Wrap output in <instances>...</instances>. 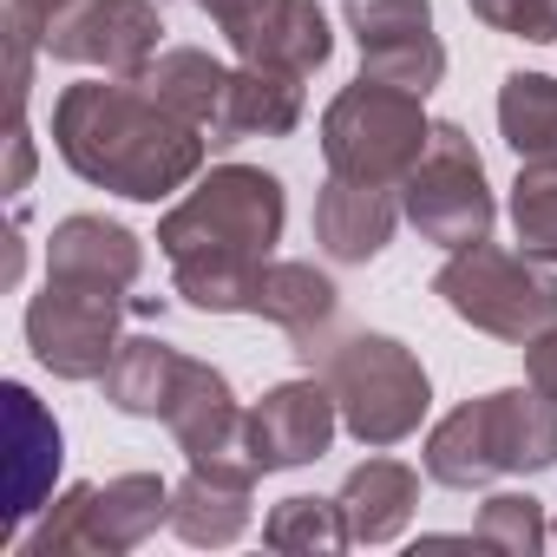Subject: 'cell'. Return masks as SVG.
I'll list each match as a JSON object with an SVG mask.
<instances>
[{"mask_svg": "<svg viewBox=\"0 0 557 557\" xmlns=\"http://www.w3.org/2000/svg\"><path fill=\"white\" fill-rule=\"evenodd\" d=\"M426 479L472 492L511 472H550L557 466V400H544L537 387H498L479 394L466 407H453L433 433H426Z\"/></svg>", "mask_w": 557, "mask_h": 557, "instance_id": "obj_4", "label": "cell"}, {"mask_svg": "<svg viewBox=\"0 0 557 557\" xmlns=\"http://www.w3.org/2000/svg\"><path fill=\"white\" fill-rule=\"evenodd\" d=\"M400 210L440 249H466V243H485L492 236L498 203H492V184H485V158L472 151V138L453 119H433L426 158L400 184Z\"/></svg>", "mask_w": 557, "mask_h": 557, "instance_id": "obj_7", "label": "cell"}, {"mask_svg": "<svg viewBox=\"0 0 557 557\" xmlns=\"http://www.w3.org/2000/svg\"><path fill=\"white\" fill-rule=\"evenodd\" d=\"M544 537H550V524H544V505H537L531 492H492V498L479 505L472 544H485V550H511V557H531V550H544Z\"/></svg>", "mask_w": 557, "mask_h": 557, "instance_id": "obj_27", "label": "cell"}, {"mask_svg": "<svg viewBox=\"0 0 557 557\" xmlns=\"http://www.w3.org/2000/svg\"><path fill=\"white\" fill-rule=\"evenodd\" d=\"M177 374H184V355H177L171 342H158V335H125L99 387H106V400H112L119 413H132V420H164Z\"/></svg>", "mask_w": 557, "mask_h": 557, "instance_id": "obj_23", "label": "cell"}, {"mask_svg": "<svg viewBox=\"0 0 557 557\" xmlns=\"http://www.w3.org/2000/svg\"><path fill=\"white\" fill-rule=\"evenodd\" d=\"M164 426H171V440L190 453V466H203V459H249V453H243V407H236L230 381H223L210 361H190V355H184V374H177V387H171Z\"/></svg>", "mask_w": 557, "mask_h": 557, "instance_id": "obj_15", "label": "cell"}, {"mask_svg": "<svg viewBox=\"0 0 557 557\" xmlns=\"http://www.w3.org/2000/svg\"><path fill=\"white\" fill-rule=\"evenodd\" d=\"M14 164H8V197H21L34 184V138H27V112H14Z\"/></svg>", "mask_w": 557, "mask_h": 557, "instance_id": "obj_31", "label": "cell"}, {"mask_svg": "<svg viewBox=\"0 0 557 557\" xmlns=\"http://www.w3.org/2000/svg\"><path fill=\"white\" fill-rule=\"evenodd\" d=\"M348 34L361 47V73L400 92H433L446 79V47L433 34V0H348Z\"/></svg>", "mask_w": 557, "mask_h": 557, "instance_id": "obj_10", "label": "cell"}, {"mask_svg": "<svg viewBox=\"0 0 557 557\" xmlns=\"http://www.w3.org/2000/svg\"><path fill=\"white\" fill-rule=\"evenodd\" d=\"M138 269H145V243L112 216H66L47 236V275H66V283L132 289Z\"/></svg>", "mask_w": 557, "mask_h": 557, "instance_id": "obj_17", "label": "cell"}, {"mask_svg": "<svg viewBox=\"0 0 557 557\" xmlns=\"http://www.w3.org/2000/svg\"><path fill=\"white\" fill-rule=\"evenodd\" d=\"M158 524H171V485L158 472H119L86 498V550H138Z\"/></svg>", "mask_w": 557, "mask_h": 557, "instance_id": "obj_20", "label": "cell"}, {"mask_svg": "<svg viewBox=\"0 0 557 557\" xmlns=\"http://www.w3.org/2000/svg\"><path fill=\"white\" fill-rule=\"evenodd\" d=\"M426 138H433V119H426V99L420 92H400L387 79H355L329 99L322 112V158H329V177H355V184H387L400 190L407 171L426 158Z\"/></svg>", "mask_w": 557, "mask_h": 557, "instance_id": "obj_5", "label": "cell"}, {"mask_svg": "<svg viewBox=\"0 0 557 557\" xmlns=\"http://www.w3.org/2000/svg\"><path fill=\"white\" fill-rule=\"evenodd\" d=\"M511 230L524 243V256L557 269V164H518L511 184Z\"/></svg>", "mask_w": 557, "mask_h": 557, "instance_id": "obj_26", "label": "cell"}, {"mask_svg": "<svg viewBox=\"0 0 557 557\" xmlns=\"http://www.w3.org/2000/svg\"><path fill=\"white\" fill-rule=\"evenodd\" d=\"M283 177H269L262 164H216L158 223V249L171 262L177 296L203 315H249L256 275L283 243Z\"/></svg>", "mask_w": 557, "mask_h": 557, "instance_id": "obj_1", "label": "cell"}, {"mask_svg": "<svg viewBox=\"0 0 557 557\" xmlns=\"http://www.w3.org/2000/svg\"><path fill=\"white\" fill-rule=\"evenodd\" d=\"M400 190L387 184H355V177H329L315 197V243L335 262H374L394 230H400Z\"/></svg>", "mask_w": 557, "mask_h": 557, "instance_id": "obj_16", "label": "cell"}, {"mask_svg": "<svg viewBox=\"0 0 557 557\" xmlns=\"http://www.w3.org/2000/svg\"><path fill=\"white\" fill-rule=\"evenodd\" d=\"M302 125V79L283 66H230V92H223V119L210 132V151L243 145V138H289Z\"/></svg>", "mask_w": 557, "mask_h": 557, "instance_id": "obj_18", "label": "cell"}, {"mask_svg": "<svg viewBox=\"0 0 557 557\" xmlns=\"http://www.w3.org/2000/svg\"><path fill=\"white\" fill-rule=\"evenodd\" d=\"M256 479H262V472H256L249 459H203V466H190V472L171 485V531H177L184 544H197V550L236 544V537L249 531V518H256V505H249Z\"/></svg>", "mask_w": 557, "mask_h": 557, "instance_id": "obj_13", "label": "cell"}, {"mask_svg": "<svg viewBox=\"0 0 557 557\" xmlns=\"http://www.w3.org/2000/svg\"><path fill=\"white\" fill-rule=\"evenodd\" d=\"M86 498H92V485H73V492H60L53 505H40V524L21 537L34 557H53V550H86Z\"/></svg>", "mask_w": 557, "mask_h": 557, "instance_id": "obj_29", "label": "cell"}, {"mask_svg": "<svg viewBox=\"0 0 557 557\" xmlns=\"http://www.w3.org/2000/svg\"><path fill=\"white\" fill-rule=\"evenodd\" d=\"M73 8H79V0H8V14H14V21H27L40 40H47V27H53L60 14H73Z\"/></svg>", "mask_w": 557, "mask_h": 557, "instance_id": "obj_32", "label": "cell"}, {"mask_svg": "<svg viewBox=\"0 0 557 557\" xmlns=\"http://www.w3.org/2000/svg\"><path fill=\"white\" fill-rule=\"evenodd\" d=\"M524 381H531L544 400H557V322L524 342Z\"/></svg>", "mask_w": 557, "mask_h": 557, "instance_id": "obj_30", "label": "cell"}, {"mask_svg": "<svg viewBox=\"0 0 557 557\" xmlns=\"http://www.w3.org/2000/svg\"><path fill=\"white\" fill-rule=\"evenodd\" d=\"M262 544H275V550H348L355 537H348V518H342V505L335 498H283L269 518H262Z\"/></svg>", "mask_w": 557, "mask_h": 557, "instance_id": "obj_25", "label": "cell"}, {"mask_svg": "<svg viewBox=\"0 0 557 557\" xmlns=\"http://www.w3.org/2000/svg\"><path fill=\"white\" fill-rule=\"evenodd\" d=\"M550 537H557V524H550Z\"/></svg>", "mask_w": 557, "mask_h": 557, "instance_id": "obj_33", "label": "cell"}, {"mask_svg": "<svg viewBox=\"0 0 557 557\" xmlns=\"http://www.w3.org/2000/svg\"><path fill=\"white\" fill-rule=\"evenodd\" d=\"M0 400H8V537L0 544H21V524L27 518H40V505H47V492H53V479H60V420L34 400V387H21V381H8L0 387Z\"/></svg>", "mask_w": 557, "mask_h": 557, "instance_id": "obj_14", "label": "cell"}, {"mask_svg": "<svg viewBox=\"0 0 557 557\" xmlns=\"http://www.w3.org/2000/svg\"><path fill=\"white\" fill-rule=\"evenodd\" d=\"M138 86H145L164 112H177L184 125H197V132L210 138V132H216V119H223L230 66H223V60H210L203 47H164V53L138 73Z\"/></svg>", "mask_w": 557, "mask_h": 557, "instance_id": "obj_22", "label": "cell"}, {"mask_svg": "<svg viewBox=\"0 0 557 557\" xmlns=\"http://www.w3.org/2000/svg\"><path fill=\"white\" fill-rule=\"evenodd\" d=\"M433 296L472 322L479 335L492 342H511L524 348L531 335H544L557 322V269L537 262V256H511V249H492L485 243H466V249H446L440 275H433Z\"/></svg>", "mask_w": 557, "mask_h": 557, "instance_id": "obj_6", "label": "cell"}, {"mask_svg": "<svg viewBox=\"0 0 557 557\" xmlns=\"http://www.w3.org/2000/svg\"><path fill=\"white\" fill-rule=\"evenodd\" d=\"M466 8L492 34H511V40H531V47L557 40V0H466Z\"/></svg>", "mask_w": 557, "mask_h": 557, "instance_id": "obj_28", "label": "cell"}, {"mask_svg": "<svg viewBox=\"0 0 557 557\" xmlns=\"http://www.w3.org/2000/svg\"><path fill=\"white\" fill-rule=\"evenodd\" d=\"M125 289H99V283H66L47 275V289L27 302V348L47 374L60 381H106L112 355H119V322H125Z\"/></svg>", "mask_w": 557, "mask_h": 557, "instance_id": "obj_8", "label": "cell"}, {"mask_svg": "<svg viewBox=\"0 0 557 557\" xmlns=\"http://www.w3.org/2000/svg\"><path fill=\"white\" fill-rule=\"evenodd\" d=\"M190 8L216 21V34L230 40V53L243 66H283V73L309 79L335 53L329 14L315 0H190Z\"/></svg>", "mask_w": 557, "mask_h": 557, "instance_id": "obj_9", "label": "cell"}, {"mask_svg": "<svg viewBox=\"0 0 557 557\" xmlns=\"http://www.w3.org/2000/svg\"><path fill=\"white\" fill-rule=\"evenodd\" d=\"M498 132L518 151V164H557V79L550 73H505Z\"/></svg>", "mask_w": 557, "mask_h": 557, "instance_id": "obj_24", "label": "cell"}, {"mask_svg": "<svg viewBox=\"0 0 557 557\" xmlns=\"http://www.w3.org/2000/svg\"><path fill=\"white\" fill-rule=\"evenodd\" d=\"M335 505H342L355 544H394V537L407 531L413 505H420V472L400 466V459H387V453H381V459H361V466L342 479Z\"/></svg>", "mask_w": 557, "mask_h": 557, "instance_id": "obj_19", "label": "cell"}, {"mask_svg": "<svg viewBox=\"0 0 557 557\" xmlns=\"http://www.w3.org/2000/svg\"><path fill=\"white\" fill-rule=\"evenodd\" d=\"M296 355H302L309 374L329 381V394L342 407V426L368 453H387V446L420 433V420L433 407V387H426V368H420V355L407 342L368 335V329H355V335L329 329V335L296 342Z\"/></svg>", "mask_w": 557, "mask_h": 557, "instance_id": "obj_3", "label": "cell"}, {"mask_svg": "<svg viewBox=\"0 0 557 557\" xmlns=\"http://www.w3.org/2000/svg\"><path fill=\"white\" fill-rule=\"evenodd\" d=\"M53 145H60V158L86 184L119 190L132 203L177 197L203 171V158H210V138L197 125H184L177 112H164L138 79H112V73L60 92V106H53Z\"/></svg>", "mask_w": 557, "mask_h": 557, "instance_id": "obj_2", "label": "cell"}, {"mask_svg": "<svg viewBox=\"0 0 557 557\" xmlns=\"http://www.w3.org/2000/svg\"><path fill=\"white\" fill-rule=\"evenodd\" d=\"M47 53L66 66H99L112 79H138L164 53V14L151 0H79L47 27Z\"/></svg>", "mask_w": 557, "mask_h": 557, "instance_id": "obj_11", "label": "cell"}, {"mask_svg": "<svg viewBox=\"0 0 557 557\" xmlns=\"http://www.w3.org/2000/svg\"><path fill=\"white\" fill-rule=\"evenodd\" d=\"M335 309H342V289L315 262H262L256 275V296H249V315L275 322L289 342H309V335H329L335 329Z\"/></svg>", "mask_w": 557, "mask_h": 557, "instance_id": "obj_21", "label": "cell"}, {"mask_svg": "<svg viewBox=\"0 0 557 557\" xmlns=\"http://www.w3.org/2000/svg\"><path fill=\"white\" fill-rule=\"evenodd\" d=\"M342 426V407L329 394L322 374L309 381H283V387H269L249 413H243V453L256 472H289V466H309L329 453Z\"/></svg>", "mask_w": 557, "mask_h": 557, "instance_id": "obj_12", "label": "cell"}]
</instances>
